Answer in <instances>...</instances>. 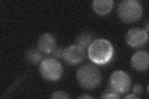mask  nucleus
Returning <instances> with one entry per match:
<instances>
[{"label": "nucleus", "instance_id": "obj_12", "mask_svg": "<svg viewBox=\"0 0 149 99\" xmlns=\"http://www.w3.org/2000/svg\"><path fill=\"white\" fill-rule=\"evenodd\" d=\"M93 37L91 33L88 32H83L78 36L77 38V45L82 47L83 48H88L93 42Z\"/></svg>", "mask_w": 149, "mask_h": 99}, {"label": "nucleus", "instance_id": "obj_16", "mask_svg": "<svg viewBox=\"0 0 149 99\" xmlns=\"http://www.w3.org/2000/svg\"><path fill=\"white\" fill-rule=\"evenodd\" d=\"M143 88L140 84H136L133 87V93L134 95H140L142 93Z\"/></svg>", "mask_w": 149, "mask_h": 99}, {"label": "nucleus", "instance_id": "obj_15", "mask_svg": "<svg viewBox=\"0 0 149 99\" xmlns=\"http://www.w3.org/2000/svg\"><path fill=\"white\" fill-rule=\"evenodd\" d=\"M63 49L62 48H56L55 50L52 53L53 58H59L62 57V54H63Z\"/></svg>", "mask_w": 149, "mask_h": 99}, {"label": "nucleus", "instance_id": "obj_7", "mask_svg": "<svg viewBox=\"0 0 149 99\" xmlns=\"http://www.w3.org/2000/svg\"><path fill=\"white\" fill-rule=\"evenodd\" d=\"M147 40V32L142 28H132L125 35V41L127 44L133 48H141L146 44Z\"/></svg>", "mask_w": 149, "mask_h": 99}, {"label": "nucleus", "instance_id": "obj_3", "mask_svg": "<svg viewBox=\"0 0 149 99\" xmlns=\"http://www.w3.org/2000/svg\"><path fill=\"white\" fill-rule=\"evenodd\" d=\"M117 12L118 16L123 22L132 23L141 19L142 7L137 0H125L119 4Z\"/></svg>", "mask_w": 149, "mask_h": 99}, {"label": "nucleus", "instance_id": "obj_5", "mask_svg": "<svg viewBox=\"0 0 149 99\" xmlns=\"http://www.w3.org/2000/svg\"><path fill=\"white\" fill-rule=\"evenodd\" d=\"M131 86V79L123 71H116L111 75L109 87L119 94L126 93Z\"/></svg>", "mask_w": 149, "mask_h": 99}, {"label": "nucleus", "instance_id": "obj_17", "mask_svg": "<svg viewBox=\"0 0 149 99\" xmlns=\"http://www.w3.org/2000/svg\"><path fill=\"white\" fill-rule=\"evenodd\" d=\"M78 98H83V99H84V98H93L92 97H91L90 96L86 95V94H85H85H83V95L79 96Z\"/></svg>", "mask_w": 149, "mask_h": 99}, {"label": "nucleus", "instance_id": "obj_9", "mask_svg": "<svg viewBox=\"0 0 149 99\" xmlns=\"http://www.w3.org/2000/svg\"><path fill=\"white\" fill-rule=\"evenodd\" d=\"M132 68L137 71H144L148 68L149 55L146 51L141 50L135 53L131 58Z\"/></svg>", "mask_w": 149, "mask_h": 99}, {"label": "nucleus", "instance_id": "obj_1", "mask_svg": "<svg viewBox=\"0 0 149 99\" xmlns=\"http://www.w3.org/2000/svg\"><path fill=\"white\" fill-rule=\"evenodd\" d=\"M114 53L113 46L108 40L100 39L93 41L88 48L90 60L95 64L102 65L111 61Z\"/></svg>", "mask_w": 149, "mask_h": 99}, {"label": "nucleus", "instance_id": "obj_10", "mask_svg": "<svg viewBox=\"0 0 149 99\" xmlns=\"http://www.w3.org/2000/svg\"><path fill=\"white\" fill-rule=\"evenodd\" d=\"M113 0H95L92 2V7L95 12L100 16H105L113 9Z\"/></svg>", "mask_w": 149, "mask_h": 99}, {"label": "nucleus", "instance_id": "obj_2", "mask_svg": "<svg viewBox=\"0 0 149 99\" xmlns=\"http://www.w3.org/2000/svg\"><path fill=\"white\" fill-rule=\"evenodd\" d=\"M78 84L87 90H93L100 86L101 74L96 66L86 64L79 68L76 74Z\"/></svg>", "mask_w": 149, "mask_h": 99}, {"label": "nucleus", "instance_id": "obj_8", "mask_svg": "<svg viewBox=\"0 0 149 99\" xmlns=\"http://www.w3.org/2000/svg\"><path fill=\"white\" fill-rule=\"evenodd\" d=\"M56 45L57 42L55 37L48 33L41 35L37 41V48L45 54L52 53L57 48Z\"/></svg>", "mask_w": 149, "mask_h": 99}, {"label": "nucleus", "instance_id": "obj_18", "mask_svg": "<svg viewBox=\"0 0 149 99\" xmlns=\"http://www.w3.org/2000/svg\"><path fill=\"white\" fill-rule=\"evenodd\" d=\"M124 98H138V97L133 93V94H131V95H129V96L125 97Z\"/></svg>", "mask_w": 149, "mask_h": 99}, {"label": "nucleus", "instance_id": "obj_4", "mask_svg": "<svg viewBox=\"0 0 149 99\" xmlns=\"http://www.w3.org/2000/svg\"><path fill=\"white\" fill-rule=\"evenodd\" d=\"M41 76L48 81H57L63 74L62 66L54 58H47L41 61L39 66Z\"/></svg>", "mask_w": 149, "mask_h": 99}, {"label": "nucleus", "instance_id": "obj_13", "mask_svg": "<svg viewBox=\"0 0 149 99\" xmlns=\"http://www.w3.org/2000/svg\"><path fill=\"white\" fill-rule=\"evenodd\" d=\"M101 98H119L120 96L117 92L113 91L110 87L104 92L101 97Z\"/></svg>", "mask_w": 149, "mask_h": 99}, {"label": "nucleus", "instance_id": "obj_11", "mask_svg": "<svg viewBox=\"0 0 149 99\" xmlns=\"http://www.w3.org/2000/svg\"><path fill=\"white\" fill-rule=\"evenodd\" d=\"M25 58L28 62L32 64H37L41 63L42 61V53L36 48H31L27 50L25 53Z\"/></svg>", "mask_w": 149, "mask_h": 99}, {"label": "nucleus", "instance_id": "obj_6", "mask_svg": "<svg viewBox=\"0 0 149 99\" xmlns=\"http://www.w3.org/2000/svg\"><path fill=\"white\" fill-rule=\"evenodd\" d=\"M66 63L76 65L81 63L85 58V51L77 45H72L63 49L62 57Z\"/></svg>", "mask_w": 149, "mask_h": 99}, {"label": "nucleus", "instance_id": "obj_14", "mask_svg": "<svg viewBox=\"0 0 149 99\" xmlns=\"http://www.w3.org/2000/svg\"><path fill=\"white\" fill-rule=\"evenodd\" d=\"M51 98H70V96L66 92L63 91H57L52 93L50 96Z\"/></svg>", "mask_w": 149, "mask_h": 99}]
</instances>
